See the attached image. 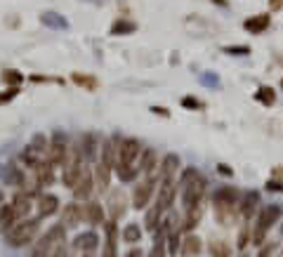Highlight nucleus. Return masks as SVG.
<instances>
[{"mask_svg": "<svg viewBox=\"0 0 283 257\" xmlns=\"http://www.w3.org/2000/svg\"><path fill=\"white\" fill-rule=\"evenodd\" d=\"M165 246H168V253L170 255H177L179 253V229H173V231H168V238H165Z\"/></svg>", "mask_w": 283, "mask_h": 257, "instance_id": "nucleus-38", "label": "nucleus"}, {"mask_svg": "<svg viewBox=\"0 0 283 257\" xmlns=\"http://www.w3.org/2000/svg\"><path fill=\"white\" fill-rule=\"evenodd\" d=\"M264 189H267V191H276V193H283V182L281 180H269V182L264 184Z\"/></svg>", "mask_w": 283, "mask_h": 257, "instance_id": "nucleus-46", "label": "nucleus"}, {"mask_svg": "<svg viewBox=\"0 0 283 257\" xmlns=\"http://www.w3.org/2000/svg\"><path fill=\"white\" fill-rule=\"evenodd\" d=\"M206 177L196 170V168H184L182 170V177H179V186H182V203H184V210L194 208V205L201 203L203 193H206Z\"/></svg>", "mask_w": 283, "mask_h": 257, "instance_id": "nucleus-2", "label": "nucleus"}, {"mask_svg": "<svg viewBox=\"0 0 283 257\" xmlns=\"http://www.w3.org/2000/svg\"><path fill=\"white\" fill-rule=\"evenodd\" d=\"M83 161H71L69 165H66V170H64V175H62V182H64V186L66 189H73L76 186V182H78V177H80V172H83Z\"/></svg>", "mask_w": 283, "mask_h": 257, "instance_id": "nucleus-23", "label": "nucleus"}, {"mask_svg": "<svg viewBox=\"0 0 283 257\" xmlns=\"http://www.w3.org/2000/svg\"><path fill=\"white\" fill-rule=\"evenodd\" d=\"M142 156V144L135 137H125L118 147V158H116V168L123 165H135V161Z\"/></svg>", "mask_w": 283, "mask_h": 257, "instance_id": "nucleus-7", "label": "nucleus"}, {"mask_svg": "<svg viewBox=\"0 0 283 257\" xmlns=\"http://www.w3.org/2000/svg\"><path fill=\"white\" fill-rule=\"evenodd\" d=\"M269 10H272V12L283 10V0H269Z\"/></svg>", "mask_w": 283, "mask_h": 257, "instance_id": "nucleus-51", "label": "nucleus"}, {"mask_svg": "<svg viewBox=\"0 0 283 257\" xmlns=\"http://www.w3.org/2000/svg\"><path fill=\"white\" fill-rule=\"evenodd\" d=\"M283 215V208L281 205H264L260 213H257V222H255V229L250 231V241L255 248L264 246V238L269 234V229H272L279 220H281Z\"/></svg>", "mask_w": 283, "mask_h": 257, "instance_id": "nucleus-3", "label": "nucleus"}, {"mask_svg": "<svg viewBox=\"0 0 283 257\" xmlns=\"http://www.w3.org/2000/svg\"><path fill=\"white\" fill-rule=\"evenodd\" d=\"M175 193H177V184L173 180H161V189H158V198H156V205L161 208V213L173 208Z\"/></svg>", "mask_w": 283, "mask_h": 257, "instance_id": "nucleus-11", "label": "nucleus"}, {"mask_svg": "<svg viewBox=\"0 0 283 257\" xmlns=\"http://www.w3.org/2000/svg\"><path fill=\"white\" fill-rule=\"evenodd\" d=\"M83 257H95V253H83Z\"/></svg>", "mask_w": 283, "mask_h": 257, "instance_id": "nucleus-56", "label": "nucleus"}, {"mask_svg": "<svg viewBox=\"0 0 283 257\" xmlns=\"http://www.w3.org/2000/svg\"><path fill=\"white\" fill-rule=\"evenodd\" d=\"M52 168H55V165L47 161V158H43V161L33 168V172H35V177H38L40 186H52V182H55V170H52Z\"/></svg>", "mask_w": 283, "mask_h": 257, "instance_id": "nucleus-21", "label": "nucleus"}, {"mask_svg": "<svg viewBox=\"0 0 283 257\" xmlns=\"http://www.w3.org/2000/svg\"><path fill=\"white\" fill-rule=\"evenodd\" d=\"M269 24H272V14H255L243 22V29L248 33H264L269 29Z\"/></svg>", "mask_w": 283, "mask_h": 257, "instance_id": "nucleus-20", "label": "nucleus"}, {"mask_svg": "<svg viewBox=\"0 0 283 257\" xmlns=\"http://www.w3.org/2000/svg\"><path fill=\"white\" fill-rule=\"evenodd\" d=\"M80 213H83V222H87L90 226L104 224V208L97 201H90V203L80 205Z\"/></svg>", "mask_w": 283, "mask_h": 257, "instance_id": "nucleus-13", "label": "nucleus"}, {"mask_svg": "<svg viewBox=\"0 0 283 257\" xmlns=\"http://www.w3.org/2000/svg\"><path fill=\"white\" fill-rule=\"evenodd\" d=\"M106 208H109V217L113 220V222L123 220V215L128 213V201H125V193H123V189H111Z\"/></svg>", "mask_w": 283, "mask_h": 257, "instance_id": "nucleus-10", "label": "nucleus"}, {"mask_svg": "<svg viewBox=\"0 0 283 257\" xmlns=\"http://www.w3.org/2000/svg\"><path fill=\"white\" fill-rule=\"evenodd\" d=\"M12 205H14V213H17V220H26L29 213H31V196L26 191H17L14 193V198H12Z\"/></svg>", "mask_w": 283, "mask_h": 257, "instance_id": "nucleus-19", "label": "nucleus"}, {"mask_svg": "<svg viewBox=\"0 0 283 257\" xmlns=\"http://www.w3.org/2000/svg\"><path fill=\"white\" fill-rule=\"evenodd\" d=\"M179 170V156L177 153H168L161 161V180H173Z\"/></svg>", "mask_w": 283, "mask_h": 257, "instance_id": "nucleus-25", "label": "nucleus"}, {"mask_svg": "<svg viewBox=\"0 0 283 257\" xmlns=\"http://www.w3.org/2000/svg\"><path fill=\"white\" fill-rule=\"evenodd\" d=\"M201 250H203V241H201L196 234H189L184 241H182V246H179V255L182 257H198L201 255Z\"/></svg>", "mask_w": 283, "mask_h": 257, "instance_id": "nucleus-22", "label": "nucleus"}, {"mask_svg": "<svg viewBox=\"0 0 283 257\" xmlns=\"http://www.w3.org/2000/svg\"><path fill=\"white\" fill-rule=\"evenodd\" d=\"M62 243H66V229H64V224L50 226V229H47V234L40 236L35 246H31V250H29V257H50L52 253H55V248L62 246Z\"/></svg>", "mask_w": 283, "mask_h": 257, "instance_id": "nucleus-5", "label": "nucleus"}, {"mask_svg": "<svg viewBox=\"0 0 283 257\" xmlns=\"http://www.w3.org/2000/svg\"><path fill=\"white\" fill-rule=\"evenodd\" d=\"M80 222H83L80 205H78V203H66L64 213H62V224H64V229H66V231H69V229H76Z\"/></svg>", "mask_w": 283, "mask_h": 257, "instance_id": "nucleus-18", "label": "nucleus"}, {"mask_svg": "<svg viewBox=\"0 0 283 257\" xmlns=\"http://www.w3.org/2000/svg\"><path fill=\"white\" fill-rule=\"evenodd\" d=\"M281 234H283V226H281Z\"/></svg>", "mask_w": 283, "mask_h": 257, "instance_id": "nucleus-59", "label": "nucleus"}, {"mask_svg": "<svg viewBox=\"0 0 283 257\" xmlns=\"http://www.w3.org/2000/svg\"><path fill=\"white\" fill-rule=\"evenodd\" d=\"M222 52L231 54V57H248V54H250V47H248V45H224Z\"/></svg>", "mask_w": 283, "mask_h": 257, "instance_id": "nucleus-39", "label": "nucleus"}, {"mask_svg": "<svg viewBox=\"0 0 283 257\" xmlns=\"http://www.w3.org/2000/svg\"><path fill=\"white\" fill-rule=\"evenodd\" d=\"M274 175H276V177H283V168H274Z\"/></svg>", "mask_w": 283, "mask_h": 257, "instance_id": "nucleus-54", "label": "nucleus"}, {"mask_svg": "<svg viewBox=\"0 0 283 257\" xmlns=\"http://www.w3.org/2000/svg\"><path fill=\"white\" fill-rule=\"evenodd\" d=\"M104 234H106V241H104L102 257H118V248H116V241H118V226H116L113 220L104 222Z\"/></svg>", "mask_w": 283, "mask_h": 257, "instance_id": "nucleus-12", "label": "nucleus"}, {"mask_svg": "<svg viewBox=\"0 0 283 257\" xmlns=\"http://www.w3.org/2000/svg\"><path fill=\"white\" fill-rule=\"evenodd\" d=\"M35 208H38V217H52V215L59 210V198L55 193H40L38 201H35Z\"/></svg>", "mask_w": 283, "mask_h": 257, "instance_id": "nucleus-15", "label": "nucleus"}, {"mask_svg": "<svg viewBox=\"0 0 283 257\" xmlns=\"http://www.w3.org/2000/svg\"><path fill=\"white\" fill-rule=\"evenodd\" d=\"M281 87H283V78H281Z\"/></svg>", "mask_w": 283, "mask_h": 257, "instance_id": "nucleus-58", "label": "nucleus"}, {"mask_svg": "<svg viewBox=\"0 0 283 257\" xmlns=\"http://www.w3.org/2000/svg\"><path fill=\"white\" fill-rule=\"evenodd\" d=\"M17 95H19V87H7L5 92H0V107H2V104H7V102H12Z\"/></svg>", "mask_w": 283, "mask_h": 257, "instance_id": "nucleus-43", "label": "nucleus"}, {"mask_svg": "<svg viewBox=\"0 0 283 257\" xmlns=\"http://www.w3.org/2000/svg\"><path fill=\"white\" fill-rule=\"evenodd\" d=\"M125 257H144V255H142V250H140V248H132V250H130V253H128Z\"/></svg>", "mask_w": 283, "mask_h": 257, "instance_id": "nucleus-53", "label": "nucleus"}, {"mask_svg": "<svg viewBox=\"0 0 283 257\" xmlns=\"http://www.w3.org/2000/svg\"><path fill=\"white\" fill-rule=\"evenodd\" d=\"M158 217H161V208L153 205L151 210L146 213V229H149V231H153V229L158 226Z\"/></svg>", "mask_w": 283, "mask_h": 257, "instance_id": "nucleus-41", "label": "nucleus"}, {"mask_svg": "<svg viewBox=\"0 0 283 257\" xmlns=\"http://www.w3.org/2000/svg\"><path fill=\"white\" fill-rule=\"evenodd\" d=\"M78 151H80L83 161H95V158H97V151H99L97 135H92V132H85V135H80V144H78Z\"/></svg>", "mask_w": 283, "mask_h": 257, "instance_id": "nucleus-14", "label": "nucleus"}, {"mask_svg": "<svg viewBox=\"0 0 283 257\" xmlns=\"http://www.w3.org/2000/svg\"><path fill=\"white\" fill-rule=\"evenodd\" d=\"M239 257H250V255H248V253H241V255Z\"/></svg>", "mask_w": 283, "mask_h": 257, "instance_id": "nucleus-57", "label": "nucleus"}, {"mask_svg": "<svg viewBox=\"0 0 283 257\" xmlns=\"http://www.w3.org/2000/svg\"><path fill=\"white\" fill-rule=\"evenodd\" d=\"M217 172L222 177H234V170H231V165H227V163H217Z\"/></svg>", "mask_w": 283, "mask_h": 257, "instance_id": "nucleus-49", "label": "nucleus"}, {"mask_svg": "<svg viewBox=\"0 0 283 257\" xmlns=\"http://www.w3.org/2000/svg\"><path fill=\"white\" fill-rule=\"evenodd\" d=\"M260 205V193L257 191H246L241 196V203H239V213L243 220H250L255 215V208Z\"/></svg>", "mask_w": 283, "mask_h": 257, "instance_id": "nucleus-16", "label": "nucleus"}, {"mask_svg": "<svg viewBox=\"0 0 283 257\" xmlns=\"http://www.w3.org/2000/svg\"><path fill=\"white\" fill-rule=\"evenodd\" d=\"M71 246L76 248V250H80V253H95L99 246V236L95 234V231H85V234H78L76 238H73V243Z\"/></svg>", "mask_w": 283, "mask_h": 257, "instance_id": "nucleus-17", "label": "nucleus"}, {"mask_svg": "<svg viewBox=\"0 0 283 257\" xmlns=\"http://www.w3.org/2000/svg\"><path fill=\"white\" fill-rule=\"evenodd\" d=\"M239 203H241V191L236 186H219L215 196H212V205H215V217H217L219 224L229 226L236 220L239 213Z\"/></svg>", "mask_w": 283, "mask_h": 257, "instance_id": "nucleus-1", "label": "nucleus"}, {"mask_svg": "<svg viewBox=\"0 0 283 257\" xmlns=\"http://www.w3.org/2000/svg\"><path fill=\"white\" fill-rule=\"evenodd\" d=\"M255 102H260L262 107H274L276 102V92H274L272 85H260L257 92H255Z\"/></svg>", "mask_w": 283, "mask_h": 257, "instance_id": "nucleus-32", "label": "nucleus"}, {"mask_svg": "<svg viewBox=\"0 0 283 257\" xmlns=\"http://www.w3.org/2000/svg\"><path fill=\"white\" fill-rule=\"evenodd\" d=\"M201 83H203V85H208V87H217L219 85V80L215 78V73H206L203 78H201Z\"/></svg>", "mask_w": 283, "mask_h": 257, "instance_id": "nucleus-47", "label": "nucleus"}, {"mask_svg": "<svg viewBox=\"0 0 283 257\" xmlns=\"http://www.w3.org/2000/svg\"><path fill=\"white\" fill-rule=\"evenodd\" d=\"M47 147H50V142L45 137L43 132H35L31 140H29V149L38 156V158H47Z\"/></svg>", "mask_w": 283, "mask_h": 257, "instance_id": "nucleus-29", "label": "nucleus"}, {"mask_svg": "<svg viewBox=\"0 0 283 257\" xmlns=\"http://www.w3.org/2000/svg\"><path fill=\"white\" fill-rule=\"evenodd\" d=\"M153 186H156V180H153V177H146L142 184L135 186V191H132V205H135V210H144V208L149 205L153 191H156Z\"/></svg>", "mask_w": 283, "mask_h": 257, "instance_id": "nucleus-9", "label": "nucleus"}, {"mask_svg": "<svg viewBox=\"0 0 283 257\" xmlns=\"http://www.w3.org/2000/svg\"><path fill=\"white\" fill-rule=\"evenodd\" d=\"M215 5H222V7H227V0H212Z\"/></svg>", "mask_w": 283, "mask_h": 257, "instance_id": "nucleus-55", "label": "nucleus"}, {"mask_svg": "<svg viewBox=\"0 0 283 257\" xmlns=\"http://www.w3.org/2000/svg\"><path fill=\"white\" fill-rule=\"evenodd\" d=\"M0 80L7 87H19V83L24 80V75H22V71H17V69H2Z\"/></svg>", "mask_w": 283, "mask_h": 257, "instance_id": "nucleus-34", "label": "nucleus"}, {"mask_svg": "<svg viewBox=\"0 0 283 257\" xmlns=\"http://www.w3.org/2000/svg\"><path fill=\"white\" fill-rule=\"evenodd\" d=\"M17 222V213L12 203H0V231H10Z\"/></svg>", "mask_w": 283, "mask_h": 257, "instance_id": "nucleus-28", "label": "nucleus"}, {"mask_svg": "<svg viewBox=\"0 0 283 257\" xmlns=\"http://www.w3.org/2000/svg\"><path fill=\"white\" fill-rule=\"evenodd\" d=\"M50 257H71V250L66 248V243H62V246L55 248V253H52Z\"/></svg>", "mask_w": 283, "mask_h": 257, "instance_id": "nucleus-48", "label": "nucleus"}, {"mask_svg": "<svg viewBox=\"0 0 283 257\" xmlns=\"http://www.w3.org/2000/svg\"><path fill=\"white\" fill-rule=\"evenodd\" d=\"M40 22L45 24V26H50V29H59V31H64V29H69V22H66V17H62L59 12H43L40 14Z\"/></svg>", "mask_w": 283, "mask_h": 257, "instance_id": "nucleus-30", "label": "nucleus"}, {"mask_svg": "<svg viewBox=\"0 0 283 257\" xmlns=\"http://www.w3.org/2000/svg\"><path fill=\"white\" fill-rule=\"evenodd\" d=\"M274 253V243H267V246L262 248V253H260V257H269Z\"/></svg>", "mask_w": 283, "mask_h": 257, "instance_id": "nucleus-52", "label": "nucleus"}, {"mask_svg": "<svg viewBox=\"0 0 283 257\" xmlns=\"http://www.w3.org/2000/svg\"><path fill=\"white\" fill-rule=\"evenodd\" d=\"M120 236H123V241H125V243H140V241H142V226L132 222V224H128L125 229H123V234H120Z\"/></svg>", "mask_w": 283, "mask_h": 257, "instance_id": "nucleus-36", "label": "nucleus"}, {"mask_svg": "<svg viewBox=\"0 0 283 257\" xmlns=\"http://www.w3.org/2000/svg\"><path fill=\"white\" fill-rule=\"evenodd\" d=\"M24 177H26V172L19 170L14 163H7V165H5V172H2V180H5V184H10V186H19V189H22Z\"/></svg>", "mask_w": 283, "mask_h": 257, "instance_id": "nucleus-27", "label": "nucleus"}, {"mask_svg": "<svg viewBox=\"0 0 283 257\" xmlns=\"http://www.w3.org/2000/svg\"><path fill=\"white\" fill-rule=\"evenodd\" d=\"M71 80L76 83V85H80V87H85V90H97V78L95 75H90V73H71Z\"/></svg>", "mask_w": 283, "mask_h": 257, "instance_id": "nucleus-35", "label": "nucleus"}, {"mask_svg": "<svg viewBox=\"0 0 283 257\" xmlns=\"http://www.w3.org/2000/svg\"><path fill=\"white\" fill-rule=\"evenodd\" d=\"M38 231H40V217L22 220L19 224L12 226L10 231H5V241H7L10 248H24L38 236Z\"/></svg>", "mask_w": 283, "mask_h": 257, "instance_id": "nucleus-4", "label": "nucleus"}, {"mask_svg": "<svg viewBox=\"0 0 283 257\" xmlns=\"http://www.w3.org/2000/svg\"><path fill=\"white\" fill-rule=\"evenodd\" d=\"M248 238H250V229H248V224H243V226H241V231H239V241H236V248H239V250H243V248L248 246Z\"/></svg>", "mask_w": 283, "mask_h": 257, "instance_id": "nucleus-42", "label": "nucleus"}, {"mask_svg": "<svg viewBox=\"0 0 283 257\" xmlns=\"http://www.w3.org/2000/svg\"><path fill=\"white\" fill-rule=\"evenodd\" d=\"M182 107H184V109H194V111H198V109H203V102H198L196 97H184V99H182Z\"/></svg>", "mask_w": 283, "mask_h": 257, "instance_id": "nucleus-45", "label": "nucleus"}, {"mask_svg": "<svg viewBox=\"0 0 283 257\" xmlns=\"http://www.w3.org/2000/svg\"><path fill=\"white\" fill-rule=\"evenodd\" d=\"M47 161L52 165H69L71 163V151H69V140L64 132L55 130L50 137V147H47Z\"/></svg>", "mask_w": 283, "mask_h": 257, "instance_id": "nucleus-6", "label": "nucleus"}, {"mask_svg": "<svg viewBox=\"0 0 283 257\" xmlns=\"http://www.w3.org/2000/svg\"><path fill=\"white\" fill-rule=\"evenodd\" d=\"M111 165H106V163H97V168H95V184H97L99 191H106V189H111Z\"/></svg>", "mask_w": 283, "mask_h": 257, "instance_id": "nucleus-24", "label": "nucleus"}, {"mask_svg": "<svg viewBox=\"0 0 283 257\" xmlns=\"http://www.w3.org/2000/svg\"><path fill=\"white\" fill-rule=\"evenodd\" d=\"M118 172V180L123 184L125 182H135L137 177H140V168H135V165H123V168H116Z\"/></svg>", "mask_w": 283, "mask_h": 257, "instance_id": "nucleus-37", "label": "nucleus"}, {"mask_svg": "<svg viewBox=\"0 0 283 257\" xmlns=\"http://www.w3.org/2000/svg\"><path fill=\"white\" fill-rule=\"evenodd\" d=\"M29 80L31 83H64L62 78H52V75H29Z\"/></svg>", "mask_w": 283, "mask_h": 257, "instance_id": "nucleus-44", "label": "nucleus"}, {"mask_svg": "<svg viewBox=\"0 0 283 257\" xmlns=\"http://www.w3.org/2000/svg\"><path fill=\"white\" fill-rule=\"evenodd\" d=\"M71 191H73V198H76V201H87V198L92 196V191H95V172L90 170L87 165L83 168L76 186H73Z\"/></svg>", "mask_w": 283, "mask_h": 257, "instance_id": "nucleus-8", "label": "nucleus"}, {"mask_svg": "<svg viewBox=\"0 0 283 257\" xmlns=\"http://www.w3.org/2000/svg\"><path fill=\"white\" fill-rule=\"evenodd\" d=\"M158 165V153L156 149H142V156H140V172L144 175H151Z\"/></svg>", "mask_w": 283, "mask_h": 257, "instance_id": "nucleus-26", "label": "nucleus"}, {"mask_svg": "<svg viewBox=\"0 0 283 257\" xmlns=\"http://www.w3.org/2000/svg\"><path fill=\"white\" fill-rule=\"evenodd\" d=\"M210 253H212V257H229L231 255V248H229L224 241H215V243L210 246Z\"/></svg>", "mask_w": 283, "mask_h": 257, "instance_id": "nucleus-40", "label": "nucleus"}, {"mask_svg": "<svg viewBox=\"0 0 283 257\" xmlns=\"http://www.w3.org/2000/svg\"><path fill=\"white\" fill-rule=\"evenodd\" d=\"M151 111H153V113H156V116L170 118V109H165V107H151Z\"/></svg>", "mask_w": 283, "mask_h": 257, "instance_id": "nucleus-50", "label": "nucleus"}, {"mask_svg": "<svg viewBox=\"0 0 283 257\" xmlns=\"http://www.w3.org/2000/svg\"><path fill=\"white\" fill-rule=\"evenodd\" d=\"M137 31V24L130 19H116L111 24V36H128V33Z\"/></svg>", "mask_w": 283, "mask_h": 257, "instance_id": "nucleus-33", "label": "nucleus"}, {"mask_svg": "<svg viewBox=\"0 0 283 257\" xmlns=\"http://www.w3.org/2000/svg\"><path fill=\"white\" fill-rule=\"evenodd\" d=\"M0 198H2V196H0Z\"/></svg>", "mask_w": 283, "mask_h": 257, "instance_id": "nucleus-60", "label": "nucleus"}, {"mask_svg": "<svg viewBox=\"0 0 283 257\" xmlns=\"http://www.w3.org/2000/svg\"><path fill=\"white\" fill-rule=\"evenodd\" d=\"M201 217H203L201 203L194 205V208H189V210H186V220L182 222V231H186V234H191V231H194V229L198 226V222H201Z\"/></svg>", "mask_w": 283, "mask_h": 257, "instance_id": "nucleus-31", "label": "nucleus"}]
</instances>
